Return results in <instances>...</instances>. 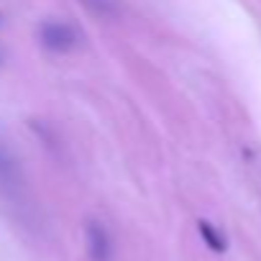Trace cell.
<instances>
[{
	"mask_svg": "<svg viewBox=\"0 0 261 261\" xmlns=\"http://www.w3.org/2000/svg\"><path fill=\"white\" fill-rule=\"evenodd\" d=\"M39 39L51 51H72L80 44V34L69 23H62V21H46V23H41Z\"/></svg>",
	"mask_w": 261,
	"mask_h": 261,
	"instance_id": "6da1fadb",
	"label": "cell"
},
{
	"mask_svg": "<svg viewBox=\"0 0 261 261\" xmlns=\"http://www.w3.org/2000/svg\"><path fill=\"white\" fill-rule=\"evenodd\" d=\"M85 238H87V253L92 261H113V248H110V236L102 228V223L90 220L85 225Z\"/></svg>",
	"mask_w": 261,
	"mask_h": 261,
	"instance_id": "7a4b0ae2",
	"label": "cell"
},
{
	"mask_svg": "<svg viewBox=\"0 0 261 261\" xmlns=\"http://www.w3.org/2000/svg\"><path fill=\"white\" fill-rule=\"evenodd\" d=\"M197 228H200V236H202V241L210 246V251H215V253H223L225 251V238L207 223V220H200L197 223Z\"/></svg>",
	"mask_w": 261,
	"mask_h": 261,
	"instance_id": "3957f363",
	"label": "cell"
},
{
	"mask_svg": "<svg viewBox=\"0 0 261 261\" xmlns=\"http://www.w3.org/2000/svg\"><path fill=\"white\" fill-rule=\"evenodd\" d=\"M82 3H85L92 13H97V16H108V18L118 16V11H120L118 0H82Z\"/></svg>",
	"mask_w": 261,
	"mask_h": 261,
	"instance_id": "277c9868",
	"label": "cell"
},
{
	"mask_svg": "<svg viewBox=\"0 0 261 261\" xmlns=\"http://www.w3.org/2000/svg\"><path fill=\"white\" fill-rule=\"evenodd\" d=\"M6 164H8V162H6V156H3V154H0V172H3V169H6Z\"/></svg>",
	"mask_w": 261,
	"mask_h": 261,
	"instance_id": "5b68a950",
	"label": "cell"
}]
</instances>
